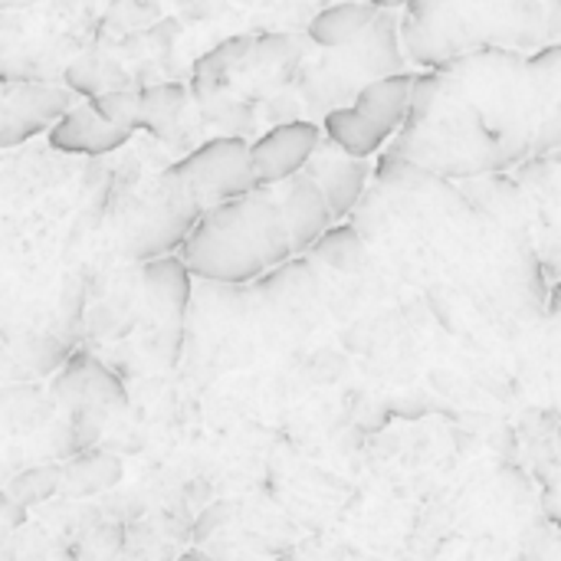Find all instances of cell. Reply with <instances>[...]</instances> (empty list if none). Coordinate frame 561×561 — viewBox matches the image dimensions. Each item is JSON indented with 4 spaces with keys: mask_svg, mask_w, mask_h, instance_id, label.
<instances>
[{
    "mask_svg": "<svg viewBox=\"0 0 561 561\" xmlns=\"http://www.w3.org/2000/svg\"><path fill=\"white\" fill-rule=\"evenodd\" d=\"M204 207L194 201V194L168 178H158L154 197L148 201V207L138 217L135 233L128 237L125 253L138 263L154 260V256H168L174 250H181V243L191 237V230L197 227Z\"/></svg>",
    "mask_w": 561,
    "mask_h": 561,
    "instance_id": "obj_4",
    "label": "cell"
},
{
    "mask_svg": "<svg viewBox=\"0 0 561 561\" xmlns=\"http://www.w3.org/2000/svg\"><path fill=\"white\" fill-rule=\"evenodd\" d=\"M207 7H214V3L210 0H181V16L184 20H207L210 16Z\"/></svg>",
    "mask_w": 561,
    "mask_h": 561,
    "instance_id": "obj_32",
    "label": "cell"
},
{
    "mask_svg": "<svg viewBox=\"0 0 561 561\" xmlns=\"http://www.w3.org/2000/svg\"><path fill=\"white\" fill-rule=\"evenodd\" d=\"M309 260L335 273H355L365 263V237L355 224H332L309 247Z\"/></svg>",
    "mask_w": 561,
    "mask_h": 561,
    "instance_id": "obj_17",
    "label": "cell"
},
{
    "mask_svg": "<svg viewBox=\"0 0 561 561\" xmlns=\"http://www.w3.org/2000/svg\"><path fill=\"white\" fill-rule=\"evenodd\" d=\"M49 447H53V457L56 460H69L72 454H79V444H76V434L66 424H53V434H49Z\"/></svg>",
    "mask_w": 561,
    "mask_h": 561,
    "instance_id": "obj_28",
    "label": "cell"
},
{
    "mask_svg": "<svg viewBox=\"0 0 561 561\" xmlns=\"http://www.w3.org/2000/svg\"><path fill=\"white\" fill-rule=\"evenodd\" d=\"M92 542H95L99 549H105V552H118L122 542H125L122 526H99V529L92 533Z\"/></svg>",
    "mask_w": 561,
    "mask_h": 561,
    "instance_id": "obj_30",
    "label": "cell"
},
{
    "mask_svg": "<svg viewBox=\"0 0 561 561\" xmlns=\"http://www.w3.org/2000/svg\"><path fill=\"white\" fill-rule=\"evenodd\" d=\"M59 493V467H30L7 483V500L23 510L43 506Z\"/></svg>",
    "mask_w": 561,
    "mask_h": 561,
    "instance_id": "obj_22",
    "label": "cell"
},
{
    "mask_svg": "<svg viewBox=\"0 0 561 561\" xmlns=\"http://www.w3.org/2000/svg\"><path fill=\"white\" fill-rule=\"evenodd\" d=\"M62 82L82 95V99H92L105 89H125L131 85V76L108 56H95V53H82L76 56L66 69H62Z\"/></svg>",
    "mask_w": 561,
    "mask_h": 561,
    "instance_id": "obj_19",
    "label": "cell"
},
{
    "mask_svg": "<svg viewBox=\"0 0 561 561\" xmlns=\"http://www.w3.org/2000/svg\"><path fill=\"white\" fill-rule=\"evenodd\" d=\"M178 33H181V20L164 16V20H158V23L148 26V43L158 46V49H168V46H174Z\"/></svg>",
    "mask_w": 561,
    "mask_h": 561,
    "instance_id": "obj_29",
    "label": "cell"
},
{
    "mask_svg": "<svg viewBox=\"0 0 561 561\" xmlns=\"http://www.w3.org/2000/svg\"><path fill=\"white\" fill-rule=\"evenodd\" d=\"M536 108H539V131L533 154H549L561 148V43L539 49L526 59Z\"/></svg>",
    "mask_w": 561,
    "mask_h": 561,
    "instance_id": "obj_10",
    "label": "cell"
},
{
    "mask_svg": "<svg viewBox=\"0 0 561 561\" xmlns=\"http://www.w3.org/2000/svg\"><path fill=\"white\" fill-rule=\"evenodd\" d=\"M125 404H128V391H125L122 378L89 352V358H85V394H82L79 408H92V411L108 417V414L122 411Z\"/></svg>",
    "mask_w": 561,
    "mask_h": 561,
    "instance_id": "obj_20",
    "label": "cell"
},
{
    "mask_svg": "<svg viewBox=\"0 0 561 561\" xmlns=\"http://www.w3.org/2000/svg\"><path fill=\"white\" fill-rule=\"evenodd\" d=\"M552 312H556V316L561 319V286L556 289V293H552Z\"/></svg>",
    "mask_w": 561,
    "mask_h": 561,
    "instance_id": "obj_34",
    "label": "cell"
},
{
    "mask_svg": "<svg viewBox=\"0 0 561 561\" xmlns=\"http://www.w3.org/2000/svg\"><path fill=\"white\" fill-rule=\"evenodd\" d=\"M82 312H85V279L79 273H69L62 289H59V306H56V319L66 339L76 342V332L82 325Z\"/></svg>",
    "mask_w": 561,
    "mask_h": 561,
    "instance_id": "obj_26",
    "label": "cell"
},
{
    "mask_svg": "<svg viewBox=\"0 0 561 561\" xmlns=\"http://www.w3.org/2000/svg\"><path fill=\"white\" fill-rule=\"evenodd\" d=\"M240 3H263V0H240Z\"/></svg>",
    "mask_w": 561,
    "mask_h": 561,
    "instance_id": "obj_35",
    "label": "cell"
},
{
    "mask_svg": "<svg viewBox=\"0 0 561 561\" xmlns=\"http://www.w3.org/2000/svg\"><path fill=\"white\" fill-rule=\"evenodd\" d=\"M131 128H122V125H112L105 122L92 105L89 99L85 102H72L46 131L49 145L56 151H66V154H85V158H102V154H112L118 151L125 141H131Z\"/></svg>",
    "mask_w": 561,
    "mask_h": 561,
    "instance_id": "obj_8",
    "label": "cell"
},
{
    "mask_svg": "<svg viewBox=\"0 0 561 561\" xmlns=\"http://www.w3.org/2000/svg\"><path fill=\"white\" fill-rule=\"evenodd\" d=\"M89 105L105 122L138 131V89H131V85H125V89H105V92L92 95Z\"/></svg>",
    "mask_w": 561,
    "mask_h": 561,
    "instance_id": "obj_24",
    "label": "cell"
},
{
    "mask_svg": "<svg viewBox=\"0 0 561 561\" xmlns=\"http://www.w3.org/2000/svg\"><path fill=\"white\" fill-rule=\"evenodd\" d=\"M76 102V92L62 82L43 79H20L0 82V148H13L49 125Z\"/></svg>",
    "mask_w": 561,
    "mask_h": 561,
    "instance_id": "obj_5",
    "label": "cell"
},
{
    "mask_svg": "<svg viewBox=\"0 0 561 561\" xmlns=\"http://www.w3.org/2000/svg\"><path fill=\"white\" fill-rule=\"evenodd\" d=\"M299 56V43L289 36V33H263V36H253L250 43V53L243 59V66H283V62H293Z\"/></svg>",
    "mask_w": 561,
    "mask_h": 561,
    "instance_id": "obj_25",
    "label": "cell"
},
{
    "mask_svg": "<svg viewBox=\"0 0 561 561\" xmlns=\"http://www.w3.org/2000/svg\"><path fill=\"white\" fill-rule=\"evenodd\" d=\"M536 131L526 59L506 46H480L414 76L408 115L388 151L440 178L473 181L529 158Z\"/></svg>",
    "mask_w": 561,
    "mask_h": 561,
    "instance_id": "obj_1",
    "label": "cell"
},
{
    "mask_svg": "<svg viewBox=\"0 0 561 561\" xmlns=\"http://www.w3.org/2000/svg\"><path fill=\"white\" fill-rule=\"evenodd\" d=\"M293 253L279 197L270 187L207 207L191 237L181 243V260L191 276L224 286L250 283Z\"/></svg>",
    "mask_w": 561,
    "mask_h": 561,
    "instance_id": "obj_2",
    "label": "cell"
},
{
    "mask_svg": "<svg viewBox=\"0 0 561 561\" xmlns=\"http://www.w3.org/2000/svg\"><path fill=\"white\" fill-rule=\"evenodd\" d=\"M141 286L154 319L168 325H181L191 306V270L181 256H154L141 263Z\"/></svg>",
    "mask_w": 561,
    "mask_h": 561,
    "instance_id": "obj_11",
    "label": "cell"
},
{
    "mask_svg": "<svg viewBox=\"0 0 561 561\" xmlns=\"http://www.w3.org/2000/svg\"><path fill=\"white\" fill-rule=\"evenodd\" d=\"M72 355V339H66L62 332H39L26 342L23 348V362L30 365L33 375L46 378V375H56L66 358Z\"/></svg>",
    "mask_w": 561,
    "mask_h": 561,
    "instance_id": "obj_23",
    "label": "cell"
},
{
    "mask_svg": "<svg viewBox=\"0 0 561 561\" xmlns=\"http://www.w3.org/2000/svg\"><path fill=\"white\" fill-rule=\"evenodd\" d=\"M276 197H279V210H283V220L289 227V240H293V250L302 253L316 243V237L335 224L332 217V207L322 194V187L316 184V178L309 171H296L293 178L279 181L276 184Z\"/></svg>",
    "mask_w": 561,
    "mask_h": 561,
    "instance_id": "obj_9",
    "label": "cell"
},
{
    "mask_svg": "<svg viewBox=\"0 0 561 561\" xmlns=\"http://www.w3.org/2000/svg\"><path fill=\"white\" fill-rule=\"evenodd\" d=\"M187 105V89L181 82H151L138 89V131L154 138H171L181 125Z\"/></svg>",
    "mask_w": 561,
    "mask_h": 561,
    "instance_id": "obj_16",
    "label": "cell"
},
{
    "mask_svg": "<svg viewBox=\"0 0 561 561\" xmlns=\"http://www.w3.org/2000/svg\"><path fill=\"white\" fill-rule=\"evenodd\" d=\"M542 250V260H546V266H549V273H556L561 279V237L556 240H549L546 247H539Z\"/></svg>",
    "mask_w": 561,
    "mask_h": 561,
    "instance_id": "obj_31",
    "label": "cell"
},
{
    "mask_svg": "<svg viewBox=\"0 0 561 561\" xmlns=\"http://www.w3.org/2000/svg\"><path fill=\"white\" fill-rule=\"evenodd\" d=\"M378 7L368 3V0H342V3H332L325 10H319L309 23V39L316 46H325V49H339L345 43H352L371 20H375Z\"/></svg>",
    "mask_w": 561,
    "mask_h": 561,
    "instance_id": "obj_14",
    "label": "cell"
},
{
    "mask_svg": "<svg viewBox=\"0 0 561 561\" xmlns=\"http://www.w3.org/2000/svg\"><path fill=\"white\" fill-rule=\"evenodd\" d=\"M322 141V128L306 118L276 122L263 138L250 145V168L260 187H276L306 168L316 145Z\"/></svg>",
    "mask_w": 561,
    "mask_h": 561,
    "instance_id": "obj_6",
    "label": "cell"
},
{
    "mask_svg": "<svg viewBox=\"0 0 561 561\" xmlns=\"http://www.w3.org/2000/svg\"><path fill=\"white\" fill-rule=\"evenodd\" d=\"M411 89H414V76L411 72H391V76H378L371 82H365L355 99L348 105H355L368 122H375L378 128H385L388 135L398 131V125L408 115V102H411Z\"/></svg>",
    "mask_w": 561,
    "mask_h": 561,
    "instance_id": "obj_13",
    "label": "cell"
},
{
    "mask_svg": "<svg viewBox=\"0 0 561 561\" xmlns=\"http://www.w3.org/2000/svg\"><path fill=\"white\" fill-rule=\"evenodd\" d=\"M161 178L187 187L204 210L260 187L250 168V145L240 135H224L197 145Z\"/></svg>",
    "mask_w": 561,
    "mask_h": 561,
    "instance_id": "obj_3",
    "label": "cell"
},
{
    "mask_svg": "<svg viewBox=\"0 0 561 561\" xmlns=\"http://www.w3.org/2000/svg\"><path fill=\"white\" fill-rule=\"evenodd\" d=\"M250 43H253V36H230L220 46H214L207 56L197 59L194 76H191V89L197 92V99H207V92H217L220 85H227V79L243 66Z\"/></svg>",
    "mask_w": 561,
    "mask_h": 561,
    "instance_id": "obj_18",
    "label": "cell"
},
{
    "mask_svg": "<svg viewBox=\"0 0 561 561\" xmlns=\"http://www.w3.org/2000/svg\"><path fill=\"white\" fill-rule=\"evenodd\" d=\"M546 13H549V39L561 43V0H549Z\"/></svg>",
    "mask_w": 561,
    "mask_h": 561,
    "instance_id": "obj_33",
    "label": "cell"
},
{
    "mask_svg": "<svg viewBox=\"0 0 561 561\" xmlns=\"http://www.w3.org/2000/svg\"><path fill=\"white\" fill-rule=\"evenodd\" d=\"M125 467L115 454L99 450V447H85L79 454H72L69 460H62L59 467V493L69 500H89L99 493H108L122 483Z\"/></svg>",
    "mask_w": 561,
    "mask_h": 561,
    "instance_id": "obj_12",
    "label": "cell"
},
{
    "mask_svg": "<svg viewBox=\"0 0 561 561\" xmlns=\"http://www.w3.org/2000/svg\"><path fill=\"white\" fill-rule=\"evenodd\" d=\"M256 289L273 296V299L302 296L306 289H316V273H312L309 260H293V263L283 260V263H276L256 276Z\"/></svg>",
    "mask_w": 561,
    "mask_h": 561,
    "instance_id": "obj_21",
    "label": "cell"
},
{
    "mask_svg": "<svg viewBox=\"0 0 561 561\" xmlns=\"http://www.w3.org/2000/svg\"><path fill=\"white\" fill-rule=\"evenodd\" d=\"M322 131L329 141H335L342 151L358 154V158H371L375 151H381L391 135L385 128H378L375 122H368L355 105H335L325 112Z\"/></svg>",
    "mask_w": 561,
    "mask_h": 561,
    "instance_id": "obj_15",
    "label": "cell"
},
{
    "mask_svg": "<svg viewBox=\"0 0 561 561\" xmlns=\"http://www.w3.org/2000/svg\"><path fill=\"white\" fill-rule=\"evenodd\" d=\"M302 171H309L316 178V184L322 187V194L332 207V217L345 220L365 197L371 164H368V158L342 151L335 141H319Z\"/></svg>",
    "mask_w": 561,
    "mask_h": 561,
    "instance_id": "obj_7",
    "label": "cell"
},
{
    "mask_svg": "<svg viewBox=\"0 0 561 561\" xmlns=\"http://www.w3.org/2000/svg\"><path fill=\"white\" fill-rule=\"evenodd\" d=\"M237 516V503H227V500H217V503H204L191 533H194V542H207L214 539L217 533H224V526Z\"/></svg>",
    "mask_w": 561,
    "mask_h": 561,
    "instance_id": "obj_27",
    "label": "cell"
}]
</instances>
